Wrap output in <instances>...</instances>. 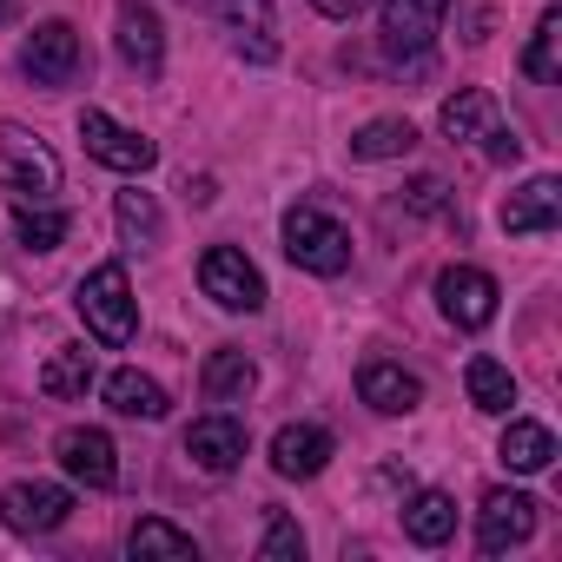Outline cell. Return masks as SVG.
I'll return each instance as SVG.
<instances>
[{
  "label": "cell",
  "instance_id": "1",
  "mask_svg": "<svg viewBox=\"0 0 562 562\" xmlns=\"http://www.w3.org/2000/svg\"><path fill=\"white\" fill-rule=\"evenodd\" d=\"M0 186L14 192V205H54L60 192V159L41 133H27L21 120H0Z\"/></svg>",
  "mask_w": 562,
  "mask_h": 562
},
{
  "label": "cell",
  "instance_id": "2",
  "mask_svg": "<svg viewBox=\"0 0 562 562\" xmlns=\"http://www.w3.org/2000/svg\"><path fill=\"white\" fill-rule=\"evenodd\" d=\"M74 305H80V318H87V331H93L100 345H113V351L133 345V331H139V299H133L126 265H93V271L80 278Z\"/></svg>",
  "mask_w": 562,
  "mask_h": 562
},
{
  "label": "cell",
  "instance_id": "3",
  "mask_svg": "<svg viewBox=\"0 0 562 562\" xmlns=\"http://www.w3.org/2000/svg\"><path fill=\"white\" fill-rule=\"evenodd\" d=\"M285 258L312 278H338V271H351V232L318 205H292L285 212Z\"/></svg>",
  "mask_w": 562,
  "mask_h": 562
},
{
  "label": "cell",
  "instance_id": "4",
  "mask_svg": "<svg viewBox=\"0 0 562 562\" xmlns=\"http://www.w3.org/2000/svg\"><path fill=\"white\" fill-rule=\"evenodd\" d=\"M450 14V0H384V54L397 74H430V41Z\"/></svg>",
  "mask_w": 562,
  "mask_h": 562
},
{
  "label": "cell",
  "instance_id": "5",
  "mask_svg": "<svg viewBox=\"0 0 562 562\" xmlns=\"http://www.w3.org/2000/svg\"><path fill=\"white\" fill-rule=\"evenodd\" d=\"M21 74L34 87H80L87 80V41L67 27V21H41L27 41H21Z\"/></svg>",
  "mask_w": 562,
  "mask_h": 562
},
{
  "label": "cell",
  "instance_id": "6",
  "mask_svg": "<svg viewBox=\"0 0 562 562\" xmlns=\"http://www.w3.org/2000/svg\"><path fill=\"white\" fill-rule=\"evenodd\" d=\"M199 285H205V299L218 305V312H265V278H258V265L238 251V245H205V258H199Z\"/></svg>",
  "mask_w": 562,
  "mask_h": 562
},
{
  "label": "cell",
  "instance_id": "7",
  "mask_svg": "<svg viewBox=\"0 0 562 562\" xmlns=\"http://www.w3.org/2000/svg\"><path fill=\"white\" fill-rule=\"evenodd\" d=\"M80 139H87V153H93L106 172L139 179V172H153V166H159V146H153L146 133L120 126V120H113V113H100V106H87V113H80Z\"/></svg>",
  "mask_w": 562,
  "mask_h": 562
},
{
  "label": "cell",
  "instance_id": "8",
  "mask_svg": "<svg viewBox=\"0 0 562 562\" xmlns=\"http://www.w3.org/2000/svg\"><path fill=\"white\" fill-rule=\"evenodd\" d=\"M496 278L483 271V265H443L437 271V305H443V318L457 325V331H483V325H496Z\"/></svg>",
  "mask_w": 562,
  "mask_h": 562
},
{
  "label": "cell",
  "instance_id": "9",
  "mask_svg": "<svg viewBox=\"0 0 562 562\" xmlns=\"http://www.w3.org/2000/svg\"><path fill=\"white\" fill-rule=\"evenodd\" d=\"M74 516V490H60V483H8L0 490V522H8L14 536H54L60 522Z\"/></svg>",
  "mask_w": 562,
  "mask_h": 562
},
{
  "label": "cell",
  "instance_id": "10",
  "mask_svg": "<svg viewBox=\"0 0 562 562\" xmlns=\"http://www.w3.org/2000/svg\"><path fill=\"white\" fill-rule=\"evenodd\" d=\"M536 536V496L522 490H490L483 509H476V549L483 555H509Z\"/></svg>",
  "mask_w": 562,
  "mask_h": 562
},
{
  "label": "cell",
  "instance_id": "11",
  "mask_svg": "<svg viewBox=\"0 0 562 562\" xmlns=\"http://www.w3.org/2000/svg\"><path fill=\"white\" fill-rule=\"evenodd\" d=\"M54 450H60V470H67L74 483H87V490H113V483H120V450H113L106 430L74 424V430H60Z\"/></svg>",
  "mask_w": 562,
  "mask_h": 562
},
{
  "label": "cell",
  "instance_id": "12",
  "mask_svg": "<svg viewBox=\"0 0 562 562\" xmlns=\"http://www.w3.org/2000/svg\"><path fill=\"white\" fill-rule=\"evenodd\" d=\"M245 450H251V437H245V424L225 417V411H212V417H199V424L186 430V457H192L205 476H232V470L245 463Z\"/></svg>",
  "mask_w": 562,
  "mask_h": 562
},
{
  "label": "cell",
  "instance_id": "13",
  "mask_svg": "<svg viewBox=\"0 0 562 562\" xmlns=\"http://www.w3.org/2000/svg\"><path fill=\"white\" fill-rule=\"evenodd\" d=\"M331 457H338V437L325 424H285V430L271 437V470L292 476V483H312Z\"/></svg>",
  "mask_w": 562,
  "mask_h": 562
},
{
  "label": "cell",
  "instance_id": "14",
  "mask_svg": "<svg viewBox=\"0 0 562 562\" xmlns=\"http://www.w3.org/2000/svg\"><path fill=\"white\" fill-rule=\"evenodd\" d=\"M358 397H364L378 417H411V411L424 404V378L404 371V364H391V358H364V364H358Z\"/></svg>",
  "mask_w": 562,
  "mask_h": 562
},
{
  "label": "cell",
  "instance_id": "15",
  "mask_svg": "<svg viewBox=\"0 0 562 562\" xmlns=\"http://www.w3.org/2000/svg\"><path fill=\"white\" fill-rule=\"evenodd\" d=\"M218 21H225L232 47L251 67H271L278 60V14H271V0H218Z\"/></svg>",
  "mask_w": 562,
  "mask_h": 562
},
{
  "label": "cell",
  "instance_id": "16",
  "mask_svg": "<svg viewBox=\"0 0 562 562\" xmlns=\"http://www.w3.org/2000/svg\"><path fill=\"white\" fill-rule=\"evenodd\" d=\"M120 60H126L139 80H159V67H166V34H159L153 0H120Z\"/></svg>",
  "mask_w": 562,
  "mask_h": 562
},
{
  "label": "cell",
  "instance_id": "17",
  "mask_svg": "<svg viewBox=\"0 0 562 562\" xmlns=\"http://www.w3.org/2000/svg\"><path fill=\"white\" fill-rule=\"evenodd\" d=\"M555 225H562V179L555 172H536L522 192H509V205H503L509 238H536V232H555Z\"/></svg>",
  "mask_w": 562,
  "mask_h": 562
},
{
  "label": "cell",
  "instance_id": "18",
  "mask_svg": "<svg viewBox=\"0 0 562 562\" xmlns=\"http://www.w3.org/2000/svg\"><path fill=\"white\" fill-rule=\"evenodd\" d=\"M404 536H411L417 549H443V542L457 536V496H443V490H417V496L404 503Z\"/></svg>",
  "mask_w": 562,
  "mask_h": 562
},
{
  "label": "cell",
  "instance_id": "19",
  "mask_svg": "<svg viewBox=\"0 0 562 562\" xmlns=\"http://www.w3.org/2000/svg\"><path fill=\"white\" fill-rule=\"evenodd\" d=\"M437 126H443V139H483V133L496 126V93H490V87H457V93L443 100Z\"/></svg>",
  "mask_w": 562,
  "mask_h": 562
},
{
  "label": "cell",
  "instance_id": "20",
  "mask_svg": "<svg viewBox=\"0 0 562 562\" xmlns=\"http://www.w3.org/2000/svg\"><path fill=\"white\" fill-rule=\"evenodd\" d=\"M113 225H120V245H133V251H153V245L166 238V212H159V199L139 192V186L113 199Z\"/></svg>",
  "mask_w": 562,
  "mask_h": 562
},
{
  "label": "cell",
  "instance_id": "21",
  "mask_svg": "<svg viewBox=\"0 0 562 562\" xmlns=\"http://www.w3.org/2000/svg\"><path fill=\"white\" fill-rule=\"evenodd\" d=\"M106 404H113L120 417H146V424H159V417L172 411L166 384L146 378V371H113V378H106Z\"/></svg>",
  "mask_w": 562,
  "mask_h": 562
},
{
  "label": "cell",
  "instance_id": "22",
  "mask_svg": "<svg viewBox=\"0 0 562 562\" xmlns=\"http://www.w3.org/2000/svg\"><path fill=\"white\" fill-rule=\"evenodd\" d=\"M496 457H503V470H516V476H536V470H549V463H555V437H549V424H529V417H516V424L503 430Z\"/></svg>",
  "mask_w": 562,
  "mask_h": 562
},
{
  "label": "cell",
  "instance_id": "23",
  "mask_svg": "<svg viewBox=\"0 0 562 562\" xmlns=\"http://www.w3.org/2000/svg\"><path fill=\"white\" fill-rule=\"evenodd\" d=\"M251 384H258V364H251L245 351H212L205 371H199V391H205L212 404H245Z\"/></svg>",
  "mask_w": 562,
  "mask_h": 562
},
{
  "label": "cell",
  "instance_id": "24",
  "mask_svg": "<svg viewBox=\"0 0 562 562\" xmlns=\"http://www.w3.org/2000/svg\"><path fill=\"white\" fill-rule=\"evenodd\" d=\"M93 384H100V364H93L87 345H60V351L47 358V371H41V391H47V397H87Z\"/></svg>",
  "mask_w": 562,
  "mask_h": 562
},
{
  "label": "cell",
  "instance_id": "25",
  "mask_svg": "<svg viewBox=\"0 0 562 562\" xmlns=\"http://www.w3.org/2000/svg\"><path fill=\"white\" fill-rule=\"evenodd\" d=\"M126 549H133L139 562H199V542H192L186 529L159 522V516H139L133 536H126Z\"/></svg>",
  "mask_w": 562,
  "mask_h": 562
},
{
  "label": "cell",
  "instance_id": "26",
  "mask_svg": "<svg viewBox=\"0 0 562 562\" xmlns=\"http://www.w3.org/2000/svg\"><path fill=\"white\" fill-rule=\"evenodd\" d=\"M411 153H417V126H411V120H371V126L351 133V159H364V166H378V159H411Z\"/></svg>",
  "mask_w": 562,
  "mask_h": 562
},
{
  "label": "cell",
  "instance_id": "27",
  "mask_svg": "<svg viewBox=\"0 0 562 562\" xmlns=\"http://www.w3.org/2000/svg\"><path fill=\"white\" fill-rule=\"evenodd\" d=\"M522 74L536 87H555L562 80V8H542V21L529 34V54H522Z\"/></svg>",
  "mask_w": 562,
  "mask_h": 562
},
{
  "label": "cell",
  "instance_id": "28",
  "mask_svg": "<svg viewBox=\"0 0 562 562\" xmlns=\"http://www.w3.org/2000/svg\"><path fill=\"white\" fill-rule=\"evenodd\" d=\"M463 384H470V404H476V411L509 417V404H516V378H509V364H496V358H470V364H463Z\"/></svg>",
  "mask_w": 562,
  "mask_h": 562
},
{
  "label": "cell",
  "instance_id": "29",
  "mask_svg": "<svg viewBox=\"0 0 562 562\" xmlns=\"http://www.w3.org/2000/svg\"><path fill=\"white\" fill-rule=\"evenodd\" d=\"M14 238L27 251H60L67 245V212L60 205H21L14 212Z\"/></svg>",
  "mask_w": 562,
  "mask_h": 562
},
{
  "label": "cell",
  "instance_id": "30",
  "mask_svg": "<svg viewBox=\"0 0 562 562\" xmlns=\"http://www.w3.org/2000/svg\"><path fill=\"white\" fill-rule=\"evenodd\" d=\"M265 562H305V529L285 516V509H271L265 516V542H258Z\"/></svg>",
  "mask_w": 562,
  "mask_h": 562
},
{
  "label": "cell",
  "instance_id": "31",
  "mask_svg": "<svg viewBox=\"0 0 562 562\" xmlns=\"http://www.w3.org/2000/svg\"><path fill=\"white\" fill-rule=\"evenodd\" d=\"M404 205H411V212H450V186H443L437 172H417V179L404 186Z\"/></svg>",
  "mask_w": 562,
  "mask_h": 562
},
{
  "label": "cell",
  "instance_id": "32",
  "mask_svg": "<svg viewBox=\"0 0 562 562\" xmlns=\"http://www.w3.org/2000/svg\"><path fill=\"white\" fill-rule=\"evenodd\" d=\"M483 153H490L496 166H516V159H522V139H516L509 126H490V133H483Z\"/></svg>",
  "mask_w": 562,
  "mask_h": 562
},
{
  "label": "cell",
  "instance_id": "33",
  "mask_svg": "<svg viewBox=\"0 0 562 562\" xmlns=\"http://www.w3.org/2000/svg\"><path fill=\"white\" fill-rule=\"evenodd\" d=\"M450 8L463 14V41H470V47L490 41V8H483V0H450Z\"/></svg>",
  "mask_w": 562,
  "mask_h": 562
},
{
  "label": "cell",
  "instance_id": "34",
  "mask_svg": "<svg viewBox=\"0 0 562 562\" xmlns=\"http://www.w3.org/2000/svg\"><path fill=\"white\" fill-rule=\"evenodd\" d=\"M312 8H318L325 21H358V14L371 8V0H312Z\"/></svg>",
  "mask_w": 562,
  "mask_h": 562
},
{
  "label": "cell",
  "instance_id": "35",
  "mask_svg": "<svg viewBox=\"0 0 562 562\" xmlns=\"http://www.w3.org/2000/svg\"><path fill=\"white\" fill-rule=\"evenodd\" d=\"M8 21H21V0H0V27H8Z\"/></svg>",
  "mask_w": 562,
  "mask_h": 562
}]
</instances>
